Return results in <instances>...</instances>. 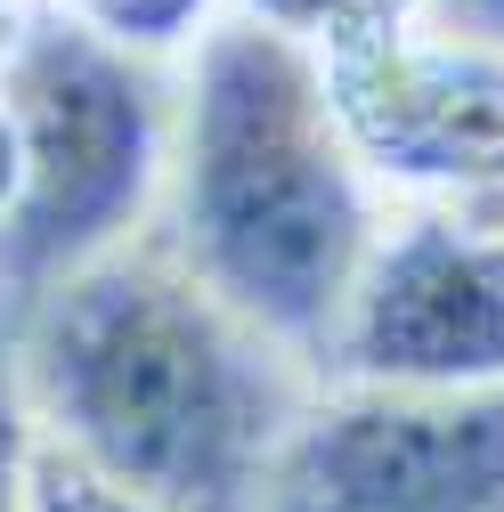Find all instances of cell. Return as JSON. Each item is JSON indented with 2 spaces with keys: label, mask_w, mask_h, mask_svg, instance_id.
<instances>
[{
  "label": "cell",
  "mask_w": 504,
  "mask_h": 512,
  "mask_svg": "<svg viewBox=\"0 0 504 512\" xmlns=\"http://www.w3.org/2000/svg\"><path fill=\"white\" fill-rule=\"evenodd\" d=\"M17 415L163 512H261V480L318 391L163 236H131L25 301Z\"/></svg>",
  "instance_id": "cell-1"
},
{
  "label": "cell",
  "mask_w": 504,
  "mask_h": 512,
  "mask_svg": "<svg viewBox=\"0 0 504 512\" xmlns=\"http://www.w3.org/2000/svg\"><path fill=\"white\" fill-rule=\"evenodd\" d=\"M163 212V244L318 382L350 285L383 236V187L358 171L326 106L318 49L236 9L187 49Z\"/></svg>",
  "instance_id": "cell-2"
},
{
  "label": "cell",
  "mask_w": 504,
  "mask_h": 512,
  "mask_svg": "<svg viewBox=\"0 0 504 512\" xmlns=\"http://www.w3.org/2000/svg\"><path fill=\"white\" fill-rule=\"evenodd\" d=\"M0 106L25 147V196L0 228V285L41 301L57 277L147 236L171 171V90L155 57L114 49L74 9H33Z\"/></svg>",
  "instance_id": "cell-3"
},
{
  "label": "cell",
  "mask_w": 504,
  "mask_h": 512,
  "mask_svg": "<svg viewBox=\"0 0 504 512\" xmlns=\"http://www.w3.org/2000/svg\"><path fill=\"white\" fill-rule=\"evenodd\" d=\"M261 512H504V382H318L261 480Z\"/></svg>",
  "instance_id": "cell-4"
},
{
  "label": "cell",
  "mask_w": 504,
  "mask_h": 512,
  "mask_svg": "<svg viewBox=\"0 0 504 512\" xmlns=\"http://www.w3.org/2000/svg\"><path fill=\"white\" fill-rule=\"evenodd\" d=\"M318 382L496 391L504 382V228L464 204L383 220Z\"/></svg>",
  "instance_id": "cell-5"
},
{
  "label": "cell",
  "mask_w": 504,
  "mask_h": 512,
  "mask_svg": "<svg viewBox=\"0 0 504 512\" xmlns=\"http://www.w3.org/2000/svg\"><path fill=\"white\" fill-rule=\"evenodd\" d=\"M326 106L374 187L464 204L504 163V57L439 33L431 17L366 25L318 49Z\"/></svg>",
  "instance_id": "cell-6"
},
{
  "label": "cell",
  "mask_w": 504,
  "mask_h": 512,
  "mask_svg": "<svg viewBox=\"0 0 504 512\" xmlns=\"http://www.w3.org/2000/svg\"><path fill=\"white\" fill-rule=\"evenodd\" d=\"M17 512H163V504H147V496H131V488L98 480L90 464H74V456H66V447H49V439H33V431H25Z\"/></svg>",
  "instance_id": "cell-7"
},
{
  "label": "cell",
  "mask_w": 504,
  "mask_h": 512,
  "mask_svg": "<svg viewBox=\"0 0 504 512\" xmlns=\"http://www.w3.org/2000/svg\"><path fill=\"white\" fill-rule=\"evenodd\" d=\"M74 17H90L131 57H163V49H196L220 25V0H82Z\"/></svg>",
  "instance_id": "cell-8"
},
{
  "label": "cell",
  "mask_w": 504,
  "mask_h": 512,
  "mask_svg": "<svg viewBox=\"0 0 504 512\" xmlns=\"http://www.w3.org/2000/svg\"><path fill=\"white\" fill-rule=\"evenodd\" d=\"M236 17L269 25L301 49H326L342 33H366V25H399V17H423V0H228Z\"/></svg>",
  "instance_id": "cell-9"
},
{
  "label": "cell",
  "mask_w": 504,
  "mask_h": 512,
  "mask_svg": "<svg viewBox=\"0 0 504 512\" xmlns=\"http://www.w3.org/2000/svg\"><path fill=\"white\" fill-rule=\"evenodd\" d=\"M423 17L439 33H456V41L488 49V57H504V0H423Z\"/></svg>",
  "instance_id": "cell-10"
},
{
  "label": "cell",
  "mask_w": 504,
  "mask_h": 512,
  "mask_svg": "<svg viewBox=\"0 0 504 512\" xmlns=\"http://www.w3.org/2000/svg\"><path fill=\"white\" fill-rule=\"evenodd\" d=\"M17 464H25V415H17L9 350H0V512H17Z\"/></svg>",
  "instance_id": "cell-11"
},
{
  "label": "cell",
  "mask_w": 504,
  "mask_h": 512,
  "mask_svg": "<svg viewBox=\"0 0 504 512\" xmlns=\"http://www.w3.org/2000/svg\"><path fill=\"white\" fill-rule=\"evenodd\" d=\"M17 196H25V147H17V122H9V106H0V228H9Z\"/></svg>",
  "instance_id": "cell-12"
},
{
  "label": "cell",
  "mask_w": 504,
  "mask_h": 512,
  "mask_svg": "<svg viewBox=\"0 0 504 512\" xmlns=\"http://www.w3.org/2000/svg\"><path fill=\"white\" fill-rule=\"evenodd\" d=\"M33 9H49V0H0V74H9V57H17V41H25Z\"/></svg>",
  "instance_id": "cell-13"
},
{
  "label": "cell",
  "mask_w": 504,
  "mask_h": 512,
  "mask_svg": "<svg viewBox=\"0 0 504 512\" xmlns=\"http://www.w3.org/2000/svg\"><path fill=\"white\" fill-rule=\"evenodd\" d=\"M464 212H480V220H496V228H504V163L488 171V187H480V196H464Z\"/></svg>",
  "instance_id": "cell-14"
},
{
  "label": "cell",
  "mask_w": 504,
  "mask_h": 512,
  "mask_svg": "<svg viewBox=\"0 0 504 512\" xmlns=\"http://www.w3.org/2000/svg\"><path fill=\"white\" fill-rule=\"evenodd\" d=\"M49 9H82V0H49Z\"/></svg>",
  "instance_id": "cell-15"
}]
</instances>
